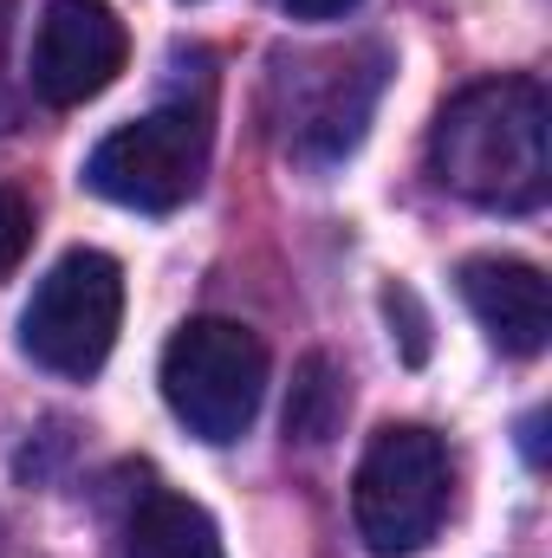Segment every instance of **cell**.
Listing matches in <instances>:
<instances>
[{
  "label": "cell",
  "instance_id": "6da1fadb",
  "mask_svg": "<svg viewBox=\"0 0 552 558\" xmlns=\"http://www.w3.org/2000/svg\"><path fill=\"white\" fill-rule=\"evenodd\" d=\"M547 118L552 111L540 78H481V85L455 92L429 131L435 182L494 215L540 208L552 182Z\"/></svg>",
  "mask_w": 552,
  "mask_h": 558
},
{
  "label": "cell",
  "instance_id": "7a4b0ae2",
  "mask_svg": "<svg viewBox=\"0 0 552 558\" xmlns=\"http://www.w3.org/2000/svg\"><path fill=\"white\" fill-rule=\"evenodd\" d=\"M267 397V344L235 318H189L163 344V403L195 441H241Z\"/></svg>",
  "mask_w": 552,
  "mask_h": 558
},
{
  "label": "cell",
  "instance_id": "3957f363",
  "mask_svg": "<svg viewBox=\"0 0 552 558\" xmlns=\"http://www.w3.org/2000/svg\"><path fill=\"white\" fill-rule=\"evenodd\" d=\"M358 539L377 558H410L435 539L448 513V448L422 422H391L371 435L351 481Z\"/></svg>",
  "mask_w": 552,
  "mask_h": 558
},
{
  "label": "cell",
  "instance_id": "277c9868",
  "mask_svg": "<svg viewBox=\"0 0 552 558\" xmlns=\"http://www.w3.org/2000/svg\"><path fill=\"white\" fill-rule=\"evenodd\" d=\"M124 325V267L98 247H72L33 286L20 312V351L52 377H98Z\"/></svg>",
  "mask_w": 552,
  "mask_h": 558
},
{
  "label": "cell",
  "instance_id": "5b68a950",
  "mask_svg": "<svg viewBox=\"0 0 552 558\" xmlns=\"http://www.w3.org/2000/svg\"><path fill=\"white\" fill-rule=\"evenodd\" d=\"M202 162H208V124L202 111L189 105H169V111H149L137 124L111 131L85 156V189L118 202V208H137V215H169L195 195L202 182Z\"/></svg>",
  "mask_w": 552,
  "mask_h": 558
},
{
  "label": "cell",
  "instance_id": "8992f818",
  "mask_svg": "<svg viewBox=\"0 0 552 558\" xmlns=\"http://www.w3.org/2000/svg\"><path fill=\"white\" fill-rule=\"evenodd\" d=\"M124 59H131V39H124V20L111 13V0H46L26 78L52 111H72V105L98 98L124 72Z\"/></svg>",
  "mask_w": 552,
  "mask_h": 558
},
{
  "label": "cell",
  "instance_id": "52a82bcc",
  "mask_svg": "<svg viewBox=\"0 0 552 558\" xmlns=\"http://www.w3.org/2000/svg\"><path fill=\"white\" fill-rule=\"evenodd\" d=\"M299 98L286 111V131L305 156L332 162L345 156L351 143L364 137V118L384 92V52L364 46V52H325V59H299V72L286 78Z\"/></svg>",
  "mask_w": 552,
  "mask_h": 558
},
{
  "label": "cell",
  "instance_id": "ba28073f",
  "mask_svg": "<svg viewBox=\"0 0 552 558\" xmlns=\"http://www.w3.org/2000/svg\"><path fill=\"white\" fill-rule=\"evenodd\" d=\"M461 299L481 318V331L507 351V357H540L552 331V299H547V274L507 254H475L461 260Z\"/></svg>",
  "mask_w": 552,
  "mask_h": 558
},
{
  "label": "cell",
  "instance_id": "9c48e42d",
  "mask_svg": "<svg viewBox=\"0 0 552 558\" xmlns=\"http://www.w3.org/2000/svg\"><path fill=\"white\" fill-rule=\"evenodd\" d=\"M124 558H221L215 520L182 494H143L124 526Z\"/></svg>",
  "mask_w": 552,
  "mask_h": 558
},
{
  "label": "cell",
  "instance_id": "30bf717a",
  "mask_svg": "<svg viewBox=\"0 0 552 558\" xmlns=\"http://www.w3.org/2000/svg\"><path fill=\"white\" fill-rule=\"evenodd\" d=\"M345 410H351L345 371H338L325 351L299 357V371H292V397H286V435H292V441H305V448H319V441H332V435H338Z\"/></svg>",
  "mask_w": 552,
  "mask_h": 558
},
{
  "label": "cell",
  "instance_id": "8fae6325",
  "mask_svg": "<svg viewBox=\"0 0 552 558\" xmlns=\"http://www.w3.org/2000/svg\"><path fill=\"white\" fill-rule=\"evenodd\" d=\"M26 241H33V208H26L13 189H0V274H13V267H20Z\"/></svg>",
  "mask_w": 552,
  "mask_h": 558
},
{
  "label": "cell",
  "instance_id": "7c38bea8",
  "mask_svg": "<svg viewBox=\"0 0 552 558\" xmlns=\"http://www.w3.org/2000/svg\"><path fill=\"white\" fill-rule=\"evenodd\" d=\"M384 312H391V318H404V357L422 364V357H429V318H422L416 292H410V286H391V292H384Z\"/></svg>",
  "mask_w": 552,
  "mask_h": 558
},
{
  "label": "cell",
  "instance_id": "4fadbf2b",
  "mask_svg": "<svg viewBox=\"0 0 552 558\" xmlns=\"http://www.w3.org/2000/svg\"><path fill=\"white\" fill-rule=\"evenodd\" d=\"M279 7H286L292 20H345L358 0H279Z\"/></svg>",
  "mask_w": 552,
  "mask_h": 558
},
{
  "label": "cell",
  "instance_id": "5bb4252c",
  "mask_svg": "<svg viewBox=\"0 0 552 558\" xmlns=\"http://www.w3.org/2000/svg\"><path fill=\"white\" fill-rule=\"evenodd\" d=\"M520 435H527V461H540V416L520 422Z\"/></svg>",
  "mask_w": 552,
  "mask_h": 558
},
{
  "label": "cell",
  "instance_id": "9a60e30c",
  "mask_svg": "<svg viewBox=\"0 0 552 558\" xmlns=\"http://www.w3.org/2000/svg\"><path fill=\"white\" fill-rule=\"evenodd\" d=\"M7 20H13V0H0V33H7Z\"/></svg>",
  "mask_w": 552,
  "mask_h": 558
}]
</instances>
